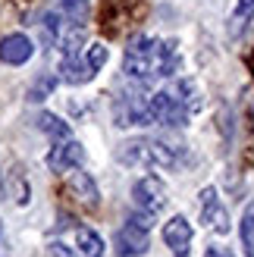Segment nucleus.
I'll list each match as a JSON object with an SVG mask.
<instances>
[{
  "mask_svg": "<svg viewBox=\"0 0 254 257\" xmlns=\"http://www.w3.org/2000/svg\"><path fill=\"white\" fill-rule=\"evenodd\" d=\"M198 107H201V97L192 82H179L173 88L151 94V119L157 125H185Z\"/></svg>",
  "mask_w": 254,
  "mask_h": 257,
  "instance_id": "nucleus-1",
  "label": "nucleus"
},
{
  "mask_svg": "<svg viewBox=\"0 0 254 257\" xmlns=\"http://www.w3.org/2000/svg\"><path fill=\"white\" fill-rule=\"evenodd\" d=\"M113 119L116 125H154L151 119V94L145 82H132L113 100Z\"/></svg>",
  "mask_w": 254,
  "mask_h": 257,
  "instance_id": "nucleus-2",
  "label": "nucleus"
},
{
  "mask_svg": "<svg viewBox=\"0 0 254 257\" xmlns=\"http://www.w3.org/2000/svg\"><path fill=\"white\" fill-rule=\"evenodd\" d=\"M122 72L129 75L132 82H145V85L151 79H157V38L135 35L129 41V47H125Z\"/></svg>",
  "mask_w": 254,
  "mask_h": 257,
  "instance_id": "nucleus-3",
  "label": "nucleus"
},
{
  "mask_svg": "<svg viewBox=\"0 0 254 257\" xmlns=\"http://www.w3.org/2000/svg\"><path fill=\"white\" fill-rule=\"evenodd\" d=\"M151 226H154V216L135 210L116 232V254L119 257H142L151 248Z\"/></svg>",
  "mask_w": 254,
  "mask_h": 257,
  "instance_id": "nucleus-4",
  "label": "nucleus"
},
{
  "mask_svg": "<svg viewBox=\"0 0 254 257\" xmlns=\"http://www.w3.org/2000/svg\"><path fill=\"white\" fill-rule=\"evenodd\" d=\"M132 201H135L138 213L157 216L163 207H167V185H163L157 176H142L132 185Z\"/></svg>",
  "mask_w": 254,
  "mask_h": 257,
  "instance_id": "nucleus-5",
  "label": "nucleus"
},
{
  "mask_svg": "<svg viewBox=\"0 0 254 257\" xmlns=\"http://www.w3.org/2000/svg\"><path fill=\"white\" fill-rule=\"evenodd\" d=\"M85 163V148L72 138H63V141H54V148L47 154V166L50 173H72Z\"/></svg>",
  "mask_w": 254,
  "mask_h": 257,
  "instance_id": "nucleus-6",
  "label": "nucleus"
},
{
  "mask_svg": "<svg viewBox=\"0 0 254 257\" xmlns=\"http://www.w3.org/2000/svg\"><path fill=\"white\" fill-rule=\"evenodd\" d=\"M201 223L207 229H213V232H220V235L229 232V213H226V207L220 204L213 185L201 188Z\"/></svg>",
  "mask_w": 254,
  "mask_h": 257,
  "instance_id": "nucleus-7",
  "label": "nucleus"
},
{
  "mask_svg": "<svg viewBox=\"0 0 254 257\" xmlns=\"http://www.w3.org/2000/svg\"><path fill=\"white\" fill-rule=\"evenodd\" d=\"M192 223L185 220L182 213H176L173 220L163 226V241H167V248L173 251V257H188L192 251Z\"/></svg>",
  "mask_w": 254,
  "mask_h": 257,
  "instance_id": "nucleus-8",
  "label": "nucleus"
},
{
  "mask_svg": "<svg viewBox=\"0 0 254 257\" xmlns=\"http://www.w3.org/2000/svg\"><path fill=\"white\" fill-rule=\"evenodd\" d=\"M32 54H35V44L22 32H13L0 41V63H7V66H22V63L32 60Z\"/></svg>",
  "mask_w": 254,
  "mask_h": 257,
  "instance_id": "nucleus-9",
  "label": "nucleus"
},
{
  "mask_svg": "<svg viewBox=\"0 0 254 257\" xmlns=\"http://www.w3.org/2000/svg\"><path fill=\"white\" fill-rule=\"evenodd\" d=\"M116 160L125 166H148L151 170V138H132L116 148Z\"/></svg>",
  "mask_w": 254,
  "mask_h": 257,
  "instance_id": "nucleus-10",
  "label": "nucleus"
},
{
  "mask_svg": "<svg viewBox=\"0 0 254 257\" xmlns=\"http://www.w3.org/2000/svg\"><path fill=\"white\" fill-rule=\"evenodd\" d=\"M85 54V25L69 22L66 32L60 35V60H75Z\"/></svg>",
  "mask_w": 254,
  "mask_h": 257,
  "instance_id": "nucleus-11",
  "label": "nucleus"
},
{
  "mask_svg": "<svg viewBox=\"0 0 254 257\" xmlns=\"http://www.w3.org/2000/svg\"><path fill=\"white\" fill-rule=\"evenodd\" d=\"M69 191L75 198H79L82 204H88V207H97V185H94V179L88 176V173H82V166L79 170H72V176H69Z\"/></svg>",
  "mask_w": 254,
  "mask_h": 257,
  "instance_id": "nucleus-12",
  "label": "nucleus"
},
{
  "mask_svg": "<svg viewBox=\"0 0 254 257\" xmlns=\"http://www.w3.org/2000/svg\"><path fill=\"white\" fill-rule=\"evenodd\" d=\"M75 245H79L82 257H104V251H107L104 238H100L94 229H88V226H79V229H75Z\"/></svg>",
  "mask_w": 254,
  "mask_h": 257,
  "instance_id": "nucleus-13",
  "label": "nucleus"
},
{
  "mask_svg": "<svg viewBox=\"0 0 254 257\" xmlns=\"http://www.w3.org/2000/svg\"><path fill=\"white\" fill-rule=\"evenodd\" d=\"M251 19H254V0H238L235 10H232V19H229V35L238 38V35L248 29Z\"/></svg>",
  "mask_w": 254,
  "mask_h": 257,
  "instance_id": "nucleus-14",
  "label": "nucleus"
},
{
  "mask_svg": "<svg viewBox=\"0 0 254 257\" xmlns=\"http://www.w3.org/2000/svg\"><path fill=\"white\" fill-rule=\"evenodd\" d=\"M238 238H242L245 257H254V201L248 204L245 213H242V223H238Z\"/></svg>",
  "mask_w": 254,
  "mask_h": 257,
  "instance_id": "nucleus-15",
  "label": "nucleus"
},
{
  "mask_svg": "<svg viewBox=\"0 0 254 257\" xmlns=\"http://www.w3.org/2000/svg\"><path fill=\"white\" fill-rule=\"evenodd\" d=\"M38 128H41V132H47L54 141L69 138V125L63 122L60 116H54V113H41V116H38Z\"/></svg>",
  "mask_w": 254,
  "mask_h": 257,
  "instance_id": "nucleus-16",
  "label": "nucleus"
},
{
  "mask_svg": "<svg viewBox=\"0 0 254 257\" xmlns=\"http://www.w3.org/2000/svg\"><path fill=\"white\" fill-rule=\"evenodd\" d=\"M104 63H107V47L100 44V41L85 47V66L91 69V75H97L100 69H104Z\"/></svg>",
  "mask_w": 254,
  "mask_h": 257,
  "instance_id": "nucleus-17",
  "label": "nucleus"
},
{
  "mask_svg": "<svg viewBox=\"0 0 254 257\" xmlns=\"http://www.w3.org/2000/svg\"><path fill=\"white\" fill-rule=\"evenodd\" d=\"M60 10L69 16V22H82L88 19V0H60Z\"/></svg>",
  "mask_w": 254,
  "mask_h": 257,
  "instance_id": "nucleus-18",
  "label": "nucleus"
},
{
  "mask_svg": "<svg viewBox=\"0 0 254 257\" xmlns=\"http://www.w3.org/2000/svg\"><path fill=\"white\" fill-rule=\"evenodd\" d=\"M54 85H57V75H41V79H38V85H32L29 100H44L50 91H54Z\"/></svg>",
  "mask_w": 254,
  "mask_h": 257,
  "instance_id": "nucleus-19",
  "label": "nucleus"
},
{
  "mask_svg": "<svg viewBox=\"0 0 254 257\" xmlns=\"http://www.w3.org/2000/svg\"><path fill=\"white\" fill-rule=\"evenodd\" d=\"M47 257H72V251L63 245V241H50V245H47Z\"/></svg>",
  "mask_w": 254,
  "mask_h": 257,
  "instance_id": "nucleus-20",
  "label": "nucleus"
},
{
  "mask_svg": "<svg viewBox=\"0 0 254 257\" xmlns=\"http://www.w3.org/2000/svg\"><path fill=\"white\" fill-rule=\"evenodd\" d=\"M0 257H7V238H4V226H0Z\"/></svg>",
  "mask_w": 254,
  "mask_h": 257,
  "instance_id": "nucleus-21",
  "label": "nucleus"
},
{
  "mask_svg": "<svg viewBox=\"0 0 254 257\" xmlns=\"http://www.w3.org/2000/svg\"><path fill=\"white\" fill-rule=\"evenodd\" d=\"M207 257H217V251H207Z\"/></svg>",
  "mask_w": 254,
  "mask_h": 257,
  "instance_id": "nucleus-22",
  "label": "nucleus"
}]
</instances>
